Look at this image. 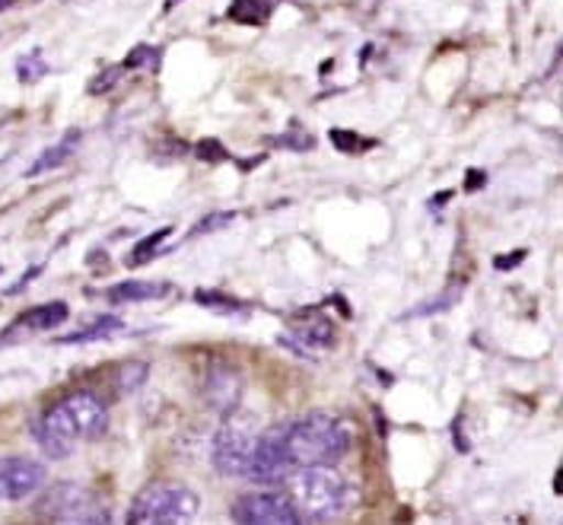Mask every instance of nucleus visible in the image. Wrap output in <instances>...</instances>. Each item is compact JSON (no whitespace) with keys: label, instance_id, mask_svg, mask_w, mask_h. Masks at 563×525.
<instances>
[{"label":"nucleus","instance_id":"obj_1","mask_svg":"<svg viewBox=\"0 0 563 525\" xmlns=\"http://www.w3.org/2000/svg\"><path fill=\"white\" fill-rule=\"evenodd\" d=\"M271 437L277 442V452L290 474L299 468L334 466L351 452V442H354L351 427L325 411H312L290 424L271 427Z\"/></svg>","mask_w":563,"mask_h":525},{"label":"nucleus","instance_id":"obj_2","mask_svg":"<svg viewBox=\"0 0 563 525\" xmlns=\"http://www.w3.org/2000/svg\"><path fill=\"white\" fill-rule=\"evenodd\" d=\"M109 408L96 392H70L35 420V439L52 459H67L80 442L106 434Z\"/></svg>","mask_w":563,"mask_h":525},{"label":"nucleus","instance_id":"obj_3","mask_svg":"<svg viewBox=\"0 0 563 525\" xmlns=\"http://www.w3.org/2000/svg\"><path fill=\"white\" fill-rule=\"evenodd\" d=\"M287 500L294 503L302 525H325L347 510L351 484L334 466L299 468L287 478Z\"/></svg>","mask_w":563,"mask_h":525},{"label":"nucleus","instance_id":"obj_4","mask_svg":"<svg viewBox=\"0 0 563 525\" xmlns=\"http://www.w3.org/2000/svg\"><path fill=\"white\" fill-rule=\"evenodd\" d=\"M198 516V494L178 481H153L134 496L128 525H191Z\"/></svg>","mask_w":563,"mask_h":525},{"label":"nucleus","instance_id":"obj_5","mask_svg":"<svg viewBox=\"0 0 563 525\" xmlns=\"http://www.w3.org/2000/svg\"><path fill=\"white\" fill-rule=\"evenodd\" d=\"M255 442H258L255 427L245 417H230L213 439V468L223 478H245Z\"/></svg>","mask_w":563,"mask_h":525},{"label":"nucleus","instance_id":"obj_6","mask_svg":"<svg viewBox=\"0 0 563 525\" xmlns=\"http://www.w3.org/2000/svg\"><path fill=\"white\" fill-rule=\"evenodd\" d=\"M236 525H302L294 503L280 491H252L233 503Z\"/></svg>","mask_w":563,"mask_h":525},{"label":"nucleus","instance_id":"obj_7","mask_svg":"<svg viewBox=\"0 0 563 525\" xmlns=\"http://www.w3.org/2000/svg\"><path fill=\"white\" fill-rule=\"evenodd\" d=\"M45 466L30 456H0V500L20 503L42 491Z\"/></svg>","mask_w":563,"mask_h":525},{"label":"nucleus","instance_id":"obj_8","mask_svg":"<svg viewBox=\"0 0 563 525\" xmlns=\"http://www.w3.org/2000/svg\"><path fill=\"white\" fill-rule=\"evenodd\" d=\"M89 506V491L80 484H55L52 491L38 496L35 503V519L45 525H67L80 519Z\"/></svg>","mask_w":563,"mask_h":525},{"label":"nucleus","instance_id":"obj_9","mask_svg":"<svg viewBox=\"0 0 563 525\" xmlns=\"http://www.w3.org/2000/svg\"><path fill=\"white\" fill-rule=\"evenodd\" d=\"M77 144H80V131H67L58 144L48 146V150L32 163L30 175H42V173H48V169H58L60 163H67V160H70V153L77 150Z\"/></svg>","mask_w":563,"mask_h":525},{"label":"nucleus","instance_id":"obj_10","mask_svg":"<svg viewBox=\"0 0 563 525\" xmlns=\"http://www.w3.org/2000/svg\"><path fill=\"white\" fill-rule=\"evenodd\" d=\"M169 293V284H156V281H124L115 284L112 291L106 293L112 303H144V299H156Z\"/></svg>","mask_w":563,"mask_h":525},{"label":"nucleus","instance_id":"obj_11","mask_svg":"<svg viewBox=\"0 0 563 525\" xmlns=\"http://www.w3.org/2000/svg\"><path fill=\"white\" fill-rule=\"evenodd\" d=\"M64 319H67V306L64 303H45V306H35L30 313H23L16 319V328H23V331H48V328H55Z\"/></svg>","mask_w":563,"mask_h":525},{"label":"nucleus","instance_id":"obj_12","mask_svg":"<svg viewBox=\"0 0 563 525\" xmlns=\"http://www.w3.org/2000/svg\"><path fill=\"white\" fill-rule=\"evenodd\" d=\"M119 319H96L89 328H80V331H74V335L58 338V344H87V341H99V338H112V335H119Z\"/></svg>","mask_w":563,"mask_h":525},{"label":"nucleus","instance_id":"obj_13","mask_svg":"<svg viewBox=\"0 0 563 525\" xmlns=\"http://www.w3.org/2000/svg\"><path fill=\"white\" fill-rule=\"evenodd\" d=\"M297 338L299 344H306V348H328L334 341V328L325 319L302 321V325H297Z\"/></svg>","mask_w":563,"mask_h":525},{"label":"nucleus","instance_id":"obj_14","mask_svg":"<svg viewBox=\"0 0 563 525\" xmlns=\"http://www.w3.org/2000/svg\"><path fill=\"white\" fill-rule=\"evenodd\" d=\"M267 13H271V3L267 0H233V7H230V17H242V20H265Z\"/></svg>","mask_w":563,"mask_h":525},{"label":"nucleus","instance_id":"obj_15","mask_svg":"<svg viewBox=\"0 0 563 525\" xmlns=\"http://www.w3.org/2000/svg\"><path fill=\"white\" fill-rule=\"evenodd\" d=\"M198 303L208 306V309H217V313H245V306L236 303L233 296H223V293H198Z\"/></svg>","mask_w":563,"mask_h":525},{"label":"nucleus","instance_id":"obj_16","mask_svg":"<svg viewBox=\"0 0 563 525\" xmlns=\"http://www.w3.org/2000/svg\"><path fill=\"white\" fill-rule=\"evenodd\" d=\"M45 70H48V67H45V61H42L38 52H30L26 58H20V80H26V84L45 77Z\"/></svg>","mask_w":563,"mask_h":525},{"label":"nucleus","instance_id":"obj_17","mask_svg":"<svg viewBox=\"0 0 563 525\" xmlns=\"http://www.w3.org/2000/svg\"><path fill=\"white\" fill-rule=\"evenodd\" d=\"M169 236V230H159V233L147 236V239H141V245L131 252V264H144L150 259V255H156V245L163 242Z\"/></svg>","mask_w":563,"mask_h":525},{"label":"nucleus","instance_id":"obj_18","mask_svg":"<svg viewBox=\"0 0 563 525\" xmlns=\"http://www.w3.org/2000/svg\"><path fill=\"white\" fill-rule=\"evenodd\" d=\"M198 156H201V160H223L227 153L220 150L217 141H201V146H198Z\"/></svg>","mask_w":563,"mask_h":525},{"label":"nucleus","instance_id":"obj_19","mask_svg":"<svg viewBox=\"0 0 563 525\" xmlns=\"http://www.w3.org/2000/svg\"><path fill=\"white\" fill-rule=\"evenodd\" d=\"M67 525H112V519H109L106 513H102V516L96 513V516H80V519H74V523Z\"/></svg>","mask_w":563,"mask_h":525},{"label":"nucleus","instance_id":"obj_20","mask_svg":"<svg viewBox=\"0 0 563 525\" xmlns=\"http://www.w3.org/2000/svg\"><path fill=\"white\" fill-rule=\"evenodd\" d=\"M3 3H7V0H0V7H3Z\"/></svg>","mask_w":563,"mask_h":525}]
</instances>
